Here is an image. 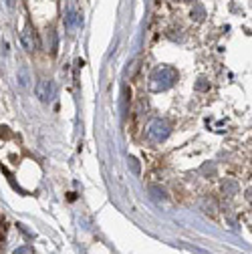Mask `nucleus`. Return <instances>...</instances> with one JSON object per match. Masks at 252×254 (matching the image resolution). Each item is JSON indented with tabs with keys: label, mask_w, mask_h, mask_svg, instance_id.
Instances as JSON below:
<instances>
[{
	"label": "nucleus",
	"mask_w": 252,
	"mask_h": 254,
	"mask_svg": "<svg viewBox=\"0 0 252 254\" xmlns=\"http://www.w3.org/2000/svg\"><path fill=\"white\" fill-rule=\"evenodd\" d=\"M178 81V71L174 67H160L155 69L149 77V89L160 93V91H168L170 87H174V83Z\"/></svg>",
	"instance_id": "1"
},
{
	"label": "nucleus",
	"mask_w": 252,
	"mask_h": 254,
	"mask_svg": "<svg viewBox=\"0 0 252 254\" xmlns=\"http://www.w3.org/2000/svg\"><path fill=\"white\" fill-rule=\"evenodd\" d=\"M170 123L166 119H153L149 125H147V137L155 143H160L164 141L168 135H170Z\"/></svg>",
	"instance_id": "2"
},
{
	"label": "nucleus",
	"mask_w": 252,
	"mask_h": 254,
	"mask_svg": "<svg viewBox=\"0 0 252 254\" xmlns=\"http://www.w3.org/2000/svg\"><path fill=\"white\" fill-rule=\"evenodd\" d=\"M35 93H37V97H39L43 103H51V101L55 99L57 87H55V83H53V81H49V79H41V81L37 83Z\"/></svg>",
	"instance_id": "3"
},
{
	"label": "nucleus",
	"mask_w": 252,
	"mask_h": 254,
	"mask_svg": "<svg viewBox=\"0 0 252 254\" xmlns=\"http://www.w3.org/2000/svg\"><path fill=\"white\" fill-rule=\"evenodd\" d=\"M22 45H24V49L26 51H37V47H39V41H37V35H35V30L30 28V26H26L24 30H22Z\"/></svg>",
	"instance_id": "4"
},
{
	"label": "nucleus",
	"mask_w": 252,
	"mask_h": 254,
	"mask_svg": "<svg viewBox=\"0 0 252 254\" xmlns=\"http://www.w3.org/2000/svg\"><path fill=\"white\" fill-rule=\"evenodd\" d=\"M222 190H224V194H226V196H236V192H238V184H236L234 180H226V182L222 184Z\"/></svg>",
	"instance_id": "5"
},
{
	"label": "nucleus",
	"mask_w": 252,
	"mask_h": 254,
	"mask_svg": "<svg viewBox=\"0 0 252 254\" xmlns=\"http://www.w3.org/2000/svg\"><path fill=\"white\" fill-rule=\"evenodd\" d=\"M79 24H81L79 14H77L75 10H69V14H67V26H69V28H73V26H79Z\"/></svg>",
	"instance_id": "6"
},
{
	"label": "nucleus",
	"mask_w": 252,
	"mask_h": 254,
	"mask_svg": "<svg viewBox=\"0 0 252 254\" xmlns=\"http://www.w3.org/2000/svg\"><path fill=\"white\" fill-rule=\"evenodd\" d=\"M49 41H51L49 51L55 55V53H57V35H55V30H49Z\"/></svg>",
	"instance_id": "7"
},
{
	"label": "nucleus",
	"mask_w": 252,
	"mask_h": 254,
	"mask_svg": "<svg viewBox=\"0 0 252 254\" xmlns=\"http://www.w3.org/2000/svg\"><path fill=\"white\" fill-rule=\"evenodd\" d=\"M204 14H206V12H204V8H202L200 4H196V6H194V10H192V16H194L196 20H202V18H204Z\"/></svg>",
	"instance_id": "8"
},
{
	"label": "nucleus",
	"mask_w": 252,
	"mask_h": 254,
	"mask_svg": "<svg viewBox=\"0 0 252 254\" xmlns=\"http://www.w3.org/2000/svg\"><path fill=\"white\" fill-rule=\"evenodd\" d=\"M0 137H4V139H8L10 137V133H8V127H0Z\"/></svg>",
	"instance_id": "9"
},
{
	"label": "nucleus",
	"mask_w": 252,
	"mask_h": 254,
	"mask_svg": "<svg viewBox=\"0 0 252 254\" xmlns=\"http://www.w3.org/2000/svg\"><path fill=\"white\" fill-rule=\"evenodd\" d=\"M26 83H28V79H26V71H24V69H20V85H22V87H26Z\"/></svg>",
	"instance_id": "10"
},
{
	"label": "nucleus",
	"mask_w": 252,
	"mask_h": 254,
	"mask_svg": "<svg viewBox=\"0 0 252 254\" xmlns=\"http://www.w3.org/2000/svg\"><path fill=\"white\" fill-rule=\"evenodd\" d=\"M129 162H131L133 172H135V174H139V166H137V160H135V157H129Z\"/></svg>",
	"instance_id": "11"
},
{
	"label": "nucleus",
	"mask_w": 252,
	"mask_h": 254,
	"mask_svg": "<svg viewBox=\"0 0 252 254\" xmlns=\"http://www.w3.org/2000/svg\"><path fill=\"white\" fill-rule=\"evenodd\" d=\"M206 87H208V85H206V81H204V79H200V81H198V89H200V91H204Z\"/></svg>",
	"instance_id": "12"
},
{
	"label": "nucleus",
	"mask_w": 252,
	"mask_h": 254,
	"mask_svg": "<svg viewBox=\"0 0 252 254\" xmlns=\"http://www.w3.org/2000/svg\"><path fill=\"white\" fill-rule=\"evenodd\" d=\"M246 196H248V200L252 202V188H250V190H248V192H246Z\"/></svg>",
	"instance_id": "13"
},
{
	"label": "nucleus",
	"mask_w": 252,
	"mask_h": 254,
	"mask_svg": "<svg viewBox=\"0 0 252 254\" xmlns=\"http://www.w3.org/2000/svg\"><path fill=\"white\" fill-rule=\"evenodd\" d=\"M184 2H196V0H184Z\"/></svg>",
	"instance_id": "14"
}]
</instances>
